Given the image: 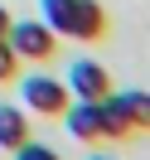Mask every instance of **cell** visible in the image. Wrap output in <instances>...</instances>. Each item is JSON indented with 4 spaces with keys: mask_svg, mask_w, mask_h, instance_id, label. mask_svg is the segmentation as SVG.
<instances>
[{
    "mask_svg": "<svg viewBox=\"0 0 150 160\" xmlns=\"http://www.w3.org/2000/svg\"><path fill=\"white\" fill-rule=\"evenodd\" d=\"M10 78H20V58H15L10 44L0 39V82H10Z\"/></svg>",
    "mask_w": 150,
    "mask_h": 160,
    "instance_id": "9",
    "label": "cell"
},
{
    "mask_svg": "<svg viewBox=\"0 0 150 160\" xmlns=\"http://www.w3.org/2000/svg\"><path fill=\"white\" fill-rule=\"evenodd\" d=\"M39 20L58 39H78V44H92L107 34V10L97 0H39Z\"/></svg>",
    "mask_w": 150,
    "mask_h": 160,
    "instance_id": "1",
    "label": "cell"
},
{
    "mask_svg": "<svg viewBox=\"0 0 150 160\" xmlns=\"http://www.w3.org/2000/svg\"><path fill=\"white\" fill-rule=\"evenodd\" d=\"M15 160H58L49 146H39V141H24V146H15Z\"/></svg>",
    "mask_w": 150,
    "mask_h": 160,
    "instance_id": "10",
    "label": "cell"
},
{
    "mask_svg": "<svg viewBox=\"0 0 150 160\" xmlns=\"http://www.w3.org/2000/svg\"><path fill=\"white\" fill-rule=\"evenodd\" d=\"M20 102L24 112H34V117H63V107H68V88H63V78H49V73H24L20 78Z\"/></svg>",
    "mask_w": 150,
    "mask_h": 160,
    "instance_id": "3",
    "label": "cell"
},
{
    "mask_svg": "<svg viewBox=\"0 0 150 160\" xmlns=\"http://www.w3.org/2000/svg\"><path fill=\"white\" fill-rule=\"evenodd\" d=\"M87 160H116V155H107V150H92V155Z\"/></svg>",
    "mask_w": 150,
    "mask_h": 160,
    "instance_id": "12",
    "label": "cell"
},
{
    "mask_svg": "<svg viewBox=\"0 0 150 160\" xmlns=\"http://www.w3.org/2000/svg\"><path fill=\"white\" fill-rule=\"evenodd\" d=\"M5 44L15 49V58H20V63H49L53 49H58V34H53L44 20H10Z\"/></svg>",
    "mask_w": 150,
    "mask_h": 160,
    "instance_id": "2",
    "label": "cell"
},
{
    "mask_svg": "<svg viewBox=\"0 0 150 160\" xmlns=\"http://www.w3.org/2000/svg\"><path fill=\"white\" fill-rule=\"evenodd\" d=\"M29 141V112L15 102H0V150H15Z\"/></svg>",
    "mask_w": 150,
    "mask_h": 160,
    "instance_id": "6",
    "label": "cell"
},
{
    "mask_svg": "<svg viewBox=\"0 0 150 160\" xmlns=\"http://www.w3.org/2000/svg\"><path fill=\"white\" fill-rule=\"evenodd\" d=\"M111 102H116V112L131 121V131H145L150 126V97L145 92H111Z\"/></svg>",
    "mask_w": 150,
    "mask_h": 160,
    "instance_id": "7",
    "label": "cell"
},
{
    "mask_svg": "<svg viewBox=\"0 0 150 160\" xmlns=\"http://www.w3.org/2000/svg\"><path fill=\"white\" fill-rule=\"evenodd\" d=\"M63 126H68L73 141H102V126H97V102H68L63 107Z\"/></svg>",
    "mask_w": 150,
    "mask_h": 160,
    "instance_id": "5",
    "label": "cell"
},
{
    "mask_svg": "<svg viewBox=\"0 0 150 160\" xmlns=\"http://www.w3.org/2000/svg\"><path fill=\"white\" fill-rule=\"evenodd\" d=\"M5 29H10V10L0 5V39H5Z\"/></svg>",
    "mask_w": 150,
    "mask_h": 160,
    "instance_id": "11",
    "label": "cell"
},
{
    "mask_svg": "<svg viewBox=\"0 0 150 160\" xmlns=\"http://www.w3.org/2000/svg\"><path fill=\"white\" fill-rule=\"evenodd\" d=\"M97 126H102V141H126L131 136V121L116 112V102H111V92L97 102Z\"/></svg>",
    "mask_w": 150,
    "mask_h": 160,
    "instance_id": "8",
    "label": "cell"
},
{
    "mask_svg": "<svg viewBox=\"0 0 150 160\" xmlns=\"http://www.w3.org/2000/svg\"><path fill=\"white\" fill-rule=\"evenodd\" d=\"M63 88H68L73 102H102L111 92V78H107V68L97 58H73L68 73H63Z\"/></svg>",
    "mask_w": 150,
    "mask_h": 160,
    "instance_id": "4",
    "label": "cell"
}]
</instances>
